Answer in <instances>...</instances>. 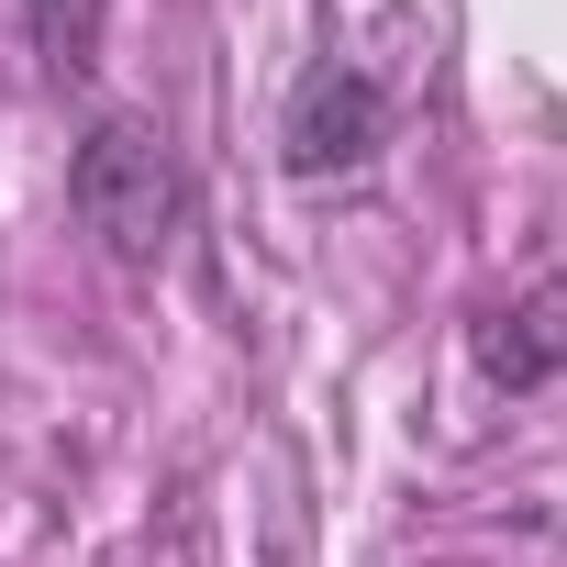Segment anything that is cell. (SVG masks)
<instances>
[{"label":"cell","mask_w":567,"mask_h":567,"mask_svg":"<svg viewBox=\"0 0 567 567\" xmlns=\"http://www.w3.org/2000/svg\"><path fill=\"white\" fill-rule=\"evenodd\" d=\"M68 212H79V234H101L112 267H167L200 189H189V156L145 112H101L68 156Z\"/></svg>","instance_id":"6da1fadb"},{"label":"cell","mask_w":567,"mask_h":567,"mask_svg":"<svg viewBox=\"0 0 567 567\" xmlns=\"http://www.w3.org/2000/svg\"><path fill=\"white\" fill-rule=\"evenodd\" d=\"M379 156H390V90H379L357 56L301 68L290 112H278V167L323 189V178H368Z\"/></svg>","instance_id":"7a4b0ae2"},{"label":"cell","mask_w":567,"mask_h":567,"mask_svg":"<svg viewBox=\"0 0 567 567\" xmlns=\"http://www.w3.org/2000/svg\"><path fill=\"white\" fill-rule=\"evenodd\" d=\"M556 357H567V334H556L545 301H523V312H478V368H489L501 390H534Z\"/></svg>","instance_id":"3957f363"},{"label":"cell","mask_w":567,"mask_h":567,"mask_svg":"<svg viewBox=\"0 0 567 567\" xmlns=\"http://www.w3.org/2000/svg\"><path fill=\"white\" fill-rule=\"evenodd\" d=\"M101 12L112 0H23V34H34L45 79H90L101 68Z\"/></svg>","instance_id":"277c9868"}]
</instances>
